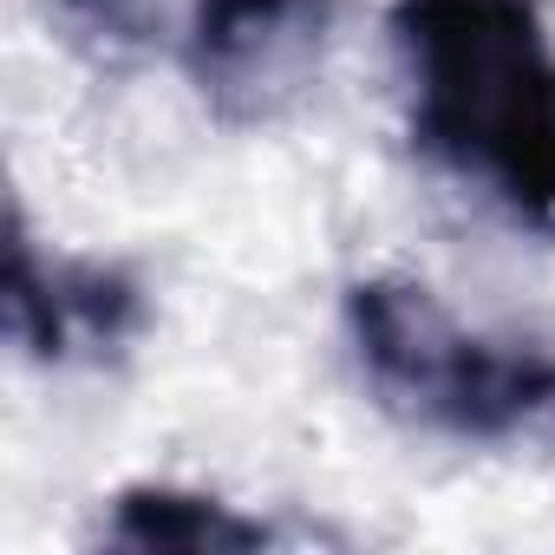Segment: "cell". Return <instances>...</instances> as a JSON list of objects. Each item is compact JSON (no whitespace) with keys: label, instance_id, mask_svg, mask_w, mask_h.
Instances as JSON below:
<instances>
[{"label":"cell","instance_id":"2","mask_svg":"<svg viewBox=\"0 0 555 555\" xmlns=\"http://www.w3.org/2000/svg\"><path fill=\"white\" fill-rule=\"evenodd\" d=\"M373 392L451 438H555V353L470 334L431 288L373 274L347 295Z\"/></svg>","mask_w":555,"mask_h":555},{"label":"cell","instance_id":"1","mask_svg":"<svg viewBox=\"0 0 555 555\" xmlns=\"http://www.w3.org/2000/svg\"><path fill=\"white\" fill-rule=\"evenodd\" d=\"M392 40L412 79V138L555 216V53L529 0H399Z\"/></svg>","mask_w":555,"mask_h":555},{"label":"cell","instance_id":"4","mask_svg":"<svg viewBox=\"0 0 555 555\" xmlns=\"http://www.w3.org/2000/svg\"><path fill=\"white\" fill-rule=\"evenodd\" d=\"M112 542L125 548H190V555H222V548H261L268 529L235 516L216 496L170 490V483H138L112 503Z\"/></svg>","mask_w":555,"mask_h":555},{"label":"cell","instance_id":"3","mask_svg":"<svg viewBox=\"0 0 555 555\" xmlns=\"http://www.w3.org/2000/svg\"><path fill=\"white\" fill-rule=\"evenodd\" d=\"M334 27V0H196L190 14V79L203 99L261 125L301 99Z\"/></svg>","mask_w":555,"mask_h":555}]
</instances>
